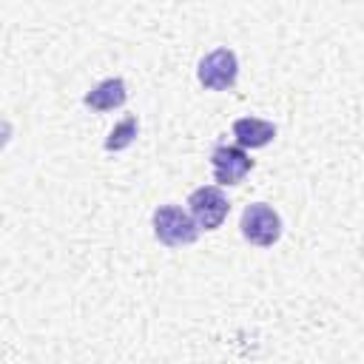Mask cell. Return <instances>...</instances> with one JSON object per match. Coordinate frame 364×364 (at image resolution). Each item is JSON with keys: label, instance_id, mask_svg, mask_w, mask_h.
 Returning <instances> with one entry per match:
<instances>
[{"label": "cell", "instance_id": "obj_7", "mask_svg": "<svg viewBox=\"0 0 364 364\" xmlns=\"http://www.w3.org/2000/svg\"><path fill=\"white\" fill-rule=\"evenodd\" d=\"M233 136L245 148H262L276 136V125L267 119H259V117H242L233 122Z\"/></svg>", "mask_w": 364, "mask_h": 364}, {"label": "cell", "instance_id": "obj_8", "mask_svg": "<svg viewBox=\"0 0 364 364\" xmlns=\"http://www.w3.org/2000/svg\"><path fill=\"white\" fill-rule=\"evenodd\" d=\"M136 128H139L136 117H125V119H122L119 125H114V131L108 134L105 151H122V148H128V145L134 142V136H136Z\"/></svg>", "mask_w": 364, "mask_h": 364}, {"label": "cell", "instance_id": "obj_2", "mask_svg": "<svg viewBox=\"0 0 364 364\" xmlns=\"http://www.w3.org/2000/svg\"><path fill=\"white\" fill-rule=\"evenodd\" d=\"M239 228H242V236L247 242L259 245V247H270L282 236V219H279V213L270 205H262V202L245 208Z\"/></svg>", "mask_w": 364, "mask_h": 364}, {"label": "cell", "instance_id": "obj_3", "mask_svg": "<svg viewBox=\"0 0 364 364\" xmlns=\"http://www.w3.org/2000/svg\"><path fill=\"white\" fill-rule=\"evenodd\" d=\"M188 208H191L193 222H196L199 228H205V230H216V228L225 222L228 210H230L225 193H222L216 185L196 188V191L188 196Z\"/></svg>", "mask_w": 364, "mask_h": 364}, {"label": "cell", "instance_id": "obj_4", "mask_svg": "<svg viewBox=\"0 0 364 364\" xmlns=\"http://www.w3.org/2000/svg\"><path fill=\"white\" fill-rule=\"evenodd\" d=\"M199 82L210 91H225L236 82V74H239V63H236V54L230 48H216L210 54L202 57L199 63Z\"/></svg>", "mask_w": 364, "mask_h": 364}, {"label": "cell", "instance_id": "obj_1", "mask_svg": "<svg viewBox=\"0 0 364 364\" xmlns=\"http://www.w3.org/2000/svg\"><path fill=\"white\" fill-rule=\"evenodd\" d=\"M154 233L162 245L168 247H182L196 242L199 236V225L193 222V216H188L182 208L176 205H162L154 210Z\"/></svg>", "mask_w": 364, "mask_h": 364}, {"label": "cell", "instance_id": "obj_6", "mask_svg": "<svg viewBox=\"0 0 364 364\" xmlns=\"http://www.w3.org/2000/svg\"><path fill=\"white\" fill-rule=\"evenodd\" d=\"M128 91H125V82L119 77H111V80H102L100 85H94L88 94H85V105L94 108V111H114L125 102Z\"/></svg>", "mask_w": 364, "mask_h": 364}, {"label": "cell", "instance_id": "obj_5", "mask_svg": "<svg viewBox=\"0 0 364 364\" xmlns=\"http://www.w3.org/2000/svg\"><path fill=\"white\" fill-rule=\"evenodd\" d=\"M210 162H213V176L216 182L222 185H236L245 179V173L253 168V159L242 151V148H233V145H219L213 154H210Z\"/></svg>", "mask_w": 364, "mask_h": 364}]
</instances>
